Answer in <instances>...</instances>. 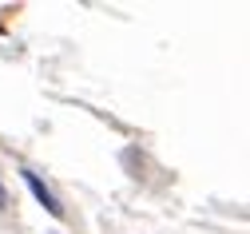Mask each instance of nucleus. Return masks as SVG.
Listing matches in <instances>:
<instances>
[{"mask_svg": "<svg viewBox=\"0 0 250 234\" xmlns=\"http://www.w3.org/2000/svg\"><path fill=\"white\" fill-rule=\"evenodd\" d=\"M0 211H4V187H0Z\"/></svg>", "mask_w": 250, "mask_h": 234, "instance_id": "nucleus-2", "label": "nucleus"}, {"mask_svg": "<svg viewBox=\"0 0 250 234\" xmlns=\"http://www.w3.org/2000/svg\"><path fill=\"white\" fill-rule=\"evenodd\" d=\"M20 179H24V187L32 191V198H36V203H40V207H44L52 218H64V207H60V198H56V194L44 187V179H40L36 171H28V167H24V171H20Z\"/></svg>", "mask_w": 250, "mask_h": 234, "instance_id": "nucleus-1", "label": "nucleus"}]
</instances>
